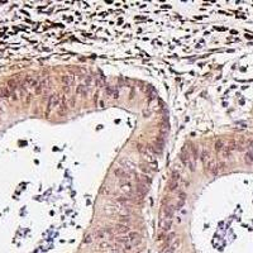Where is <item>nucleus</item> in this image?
<instances>
[{
  "label": "nucleus",
  "mask_w": 253,
  "mask_h": 253,
  "mask_svg": "<svg viewBox=\"0 0 253 253\" xmlns=\"http://www.w3.org/2000/svg\"><path fill=\"white\" fill-rule=\"evenodd\" d=\"M0 93H1V96H3V98H9V96L11 95V93L9 91V89H8V86L3 87V89L0 90Z\"/></svg>",
  "instance_id": "4be33fe9"
},
{
  "label": "nucleus",
  "mask_w": 253,
  "mask_h": 253,
  "mask_svg": "<svg viewBox=\"0 0 253 253\" xmlns=\"http://www.w3.org/2000/svg\"><path fill=\"white\" fill-rule=\"evenodd\" d=\"M114 240H115L117 244H122L123 247H124L125 244H129V238H128V235H127V237H125V235H124V237H117Z\"/></svg>",
  "instance_id": "dca6fc26"
},
{
  "label": "nucleus",
  "mask_w": 253,
  "mask_h": 253,
  "mask_svg": "<svg viewBox=\"0 0 253 253\" xmlns=\"http://www.w3.org/2000/svg\"><path fill=\"white\" fill-rule=\"evenodd\" d=\"M99 247H100V249H108L109 244H108V242H104V243H100Z\"/></svg>",
  "instance_id": "393cba45"
},
{
  "label": "nucleus",
  "mask_w": 253,
  "mask_h": 253,
  "mask_svg": "<svg viewBox=\"0 0 253 253\" xmlns=\"http://www.w3.org/2000/svg\"><path fill=\"white\" fill-rule=\"evenodd\" d=\"M61 98H62V96L58 95V94H53V95L49 96L48 105H47V110L49 111V110H52L53 108H57L58 105H60V103H61Z\"/></svg>",
  "instance_id": "7ed1b4c3"
},
{
  "label": "nucleus",
  "mask_w": 253,
  "mask_h": 253,
  "mask_svg": "<svg viewBox=\"0 0 253 253\" xmlns=\"http://www.w3.org/2000/svg\"><path fill=\"white\" fill-rule=\"evenodd\" d=\"M185 200H186V192H185V191H180V192H178V201H177V204H176L175 209L180 210V209L184 206Z\"/></svg>",
  "instance_id": "9b49d317"
},
{
  "label": "nucleus",
  "mask_w": 253,
  "mask_h": 253,
  "mask_svg": "<svg viewBox=\"0 0 253 253\" xmlns=\"http://www.w3.org/2000/svg\"><path fill=\"white\" fill-rule=\"evenodd\" d=\"M114 233L117 234H127L130 233V228L125 224H117L115 228H114Z\"/></svg>",
  "instance_id": "1a4fd4ad"
},
{
  "label": "nucleus",
  "mask_w": 253,
  "mask_h": 253,
  "mask_svg": "<svg viewBox=\"0 0 253 253\" xmlns=\"http://www.w3.org/2000/svg\"><path fill=\"white\" fill-rule=\"evenodd\" d=\"M128 238H129V243L133 247H137L142 243V237H140V234L138 232H130L128 234Z\"/></svg>",
  "instance_id": "39448f33"
},
{
  "label": "nucleus",
  "mask_w": 253,
  "mask_h": 253,
  "mask_svg": "<svg viewBox=\"0 0 253 253\" xmlns=\"http://www.w3.org/2000/svg\"><path fill=\"white\" fill-rule=\"evenodd\" d=\"M63 91H65L66 94H69L70 91H71V87H70V86H63Z\"/></svg>",
  "instance_id": "a878e982"
},
{
  "label": "nucleus",
  "mask_w": 253,
  "mask_h": 253,
  "mask_svg": "<svg viewBox=\"0 0 253 253\" xmlns=\"http://www.w3.org/2000/svg\"><path fill=\"white\" fill-rule=\"evenodd\" d=\"M173 238H175V233H171L166 237V239H164V242H163V248L164 249L168 248V247L171 246V242L173 240Z\"/></svg>",
  "instance_id": "f3484780"
},
{
  "label": "nucleus",
  "mask_w": 253,
  "mask_h": 253,
  "mask_svg": "<svg viewBox=\"0 0 253 253\" xmlns=\"http://www.w3.org/2000/svg\"><path fill=\"white\" fill-rule=\"evenodd\" d=\"M214 147H215V152H216V153H222L223 149L225 148V142L223 139H216Z\"/></svg>",
  "instance_id": "ddd939ff"
},
{
  "label": "nucleus",
  "mask_w": 253,
  "mask_h": 253,
  "mask_svg": "<svg viewBox=\"0 0 253 253\" xmlns=\"http://www.w3.org/2000/svg\"><path fill=\"white\" fill-rule=\"evenodd\" d=\"M120 190L123 191V194H124L125 196H129V198H132V195H133V187H132V184L130 181H122V184H120Z\"/></svg>",
  "instance_id": "20e7f679"
},
{
  "label": "nucleus",
  "mask_w": 253,
  "mask_h": 253,
  "mask_svg": "<svg viewBox=\"0 0 253 253\" xmlns=\"http://www.w3.org/2000/svg\"><path fill=\"white\" fill-rule=\"evenodd\" d=\"M180 173L178 171H173L172 175H171V178L168 181V190L170 191H176L178 189V185H180Z\"/></svg>",
  "instance_id": "f03ea898"
},
{
  "label": "nucleus",
  "mask_w": 253,
  "mask_h": 253,
  "mask_svg": "<svg viewBox=\"0 0 253 253\" xmlns=\"http://www.w3.org/2000/svg\"><path fill=\"white\" fill-rule=\"evenodd\" d=\"M48 85H49V79L48 77H46V79H43L42 81H39L38 85H37V87H36V94H41L43 90L48 89Z\"/></svg>",
  "instance_id": "6e6552de"
},
{
  "label": "nucleus",
  "mask_w": 253,
  "mask_h": 253,
  "mask_svg": "<svg viewBox=\"0 0 253 253\" xmlns=\"http://www.w3.org/2000/svg\"><path fill=\"white\" fill-rule=\"evenodd\" d=\"M200 158H201V161H202V163H204L205 168L209 170V171H211V170L214 168V166L216 164L215 161L210 157V153H209L208 149H202L201 153H200Z\"/></svg>",
  "instance_id": "f257e3e1"
},
{
  "label": "nucleus",
  "mask_w": 253,
  "mask_h": 253,
  "mask_svg": "<svg viewBox=\"0 0 253 253\" xmlns=\"http://www.w3.org/2000/svg\"><path fill=\"white\" fill-rule=\"evenodd\" d=\"M94 235H91V234H87L86 237H85V239H84V243H86V244H89V243H91L93 242V239H94Z\"/></svg>",
  "instance_id": "b1692460"
},
{
  "label": "nucleus",
  "mask_w": 253,
  "mask_h": 253,
  "mask_svg": "<svg viewBox=\"0 0 253 253\" xmlns=\"http://www.w3.org/2000/svg\"><path fill=\"white\" fill-rule=\"evenodd\" d=\"M119 222H120V224H128L129 222H130V218H129L128 215H122L119 218Z\"/></svg>",
  "instance_id": "5701e85b"
},
{
  "label": "nucleus",
  "mask_w": 253,
  "mask_h": 253,
  "mask_svg": "<svg viewBox=\"0 0 253 253\" xmlns=\"http://www.w3.org/2000/svg\"><path fill=\"white\" fill-rule=\"evenodd\" d=\"M164 211V216L163 218H168V219H172L173 218V213H175V206L172 205H166L163 209Z\"/></svg>",
  "instance_id": "f8f14e48"
},
{
  "label": "nucleus",
  "mask_w": 253,
  "mask_h": 253,
  "mask_svg": "<svg viewBox=\"0 0 253 253\" xmlns=\"http://www.w3.org/2000/svg\"><path fill=\"white\" fill-rule=\"evenodd\" d=\"M251 151H252V152H253V148H252V149H251Z\"/></svg>",
  "instance_id": "bb28decb"
},
{
  "label": "nucleus",
  "mask_w": 253,
  "mask_h": 253,
  "mask_svg": "<svg viewBox=\"0 0 253 253\" xmlns=\"http://www.w3.org/2000/svg\"><path fill=\"white\" fill-rule=\"evenodd\" d=\"M180 158H181V162L184 164H186V166L191 162V154H190V148H189V147H184V148H182Z\"/></svg>",
  "instance_id": "423d86ee"
},
{
  "label": "nucleus",
  "mask_w": 253,
  "mask_h": 253,
  "mask_svg": "<svg viewBox=\"0 0 253 253\" xmlns=\"http://www.w3.org/2000/svg\"><path fill=\"white\" fill-rule=\"evenodd\" d=\"M87 90H89V87H87L86 85L81 84V85H79V86L76 87V94H77V95L86 96L87 95Z\"/></svg>",
  "instance_id": "2eb2a0df"
},
{
  "label": "nucleus",
  "mask_w": 253,
  "mask_h": 253,
  "mask_svg": "<svg viewBox=\"0 0 253 253\" xmlns=\"http://www.w3.org/2000/svg\"><path fill=\"white\" fill-rule=\"evenodd\" d=\"M61 81L63 82L65 86H71L73 84V81H75V77H73V76H70V75H65L61 77Z\"/></svg>",
  "instance_id": "4468645a"
},
{
  "label": "nucleus",
  "mask_w": 253,
  "mask_h": 253,
  "mask_svg": "<svg viewBox=\"0 0 253 253\" xmlns=\"http://www.w3.org/2000/svg\"><path fill=\"white\" fill-rule=\"evenodd\" d=\"M172 226V219H168V218H162L161 219V228H162L163 232H168Z\"/></svg>",
  "instance_id": "9d476101"
},
{
  "label": "nucleus",
  "mask_w": 253,
  "mask_h": 253,
  "mask_svg": "<svg viewBox=\"0 0 253 253\" xmlns=\"http://www.w3.org/2000/svg\"><path fill=\"white\" fill-rule=\"evenodd\" d=\"M244 160H246V162L248 164H253V152L252 151H247Z\"/></svg>",
  "instance_id": "aec40b11"
},
{
  "label": "nucleus",
  "mask_w": 253,
  "mask_h": 253,
  "mask_svg": "<svg viewBox=\"0 0 253 253\" xmlns=\"http://www.w3.org/2000/svg\"><path fill=\"white\" fill-rule=\"evenodd\" d=\"M38 85V81L36 77H33V76H27L25 77L24 82H23V87H37Z\"/></svg>",
  "instance_id": "0eeeda50"
},
{
  "label": "nucleus",
  "mask_w": 253,
  "mask_h": 253,
  "mask_svg": "<svg viewBox=\"0 0 253 253\" xmlns=\"http://www.w3.org/2000/svg\"><path fill=\"white\" fill-rule=\"evenodd\" d=\"M180 243H181V240H180V239H177V240H176V243L171 244V246H170L168 248L164 249V252H163V253H173V252H175V249L177 248L178 246H180Z\"/></svg>",
  "instance_id": "a211bd4d"
},
{
  "label": "nucleus",
  "mask_w": 253,
  "mask_h": 253,
  "mask_svg": "<svg viewBox=\"0 0 253 253\" xmlns=\"http://www.w3.org/2000/svg\"><path fill=\"white\" fill-rule=\"evenodd\" d=\"M139 168H140V171H142L144 175H149V173L152 172V168H149L147 164H144V163H140L139 164Z\"/></svg>",
  "instance_id": "412c9836"
},
{
  "label": "nucleus",
  "mask_w": 253,
  "mask_h": 253,
  "mask_svg": "<svg viewBox=\"0 0 253 253\" xmlns=\"http://www.w3.org/2000/svg\"><path fill=\"white\" fill-rule=\"evenodd\" d=\"M58 107H60V111H58L60 114H62V113H65V111H66L67 104H66V98H65L63 95H62V98H61V103H60V105H58Z\"/></svg>",
  "instance_id": "6ab92c4d"
}]
</instances>
